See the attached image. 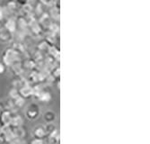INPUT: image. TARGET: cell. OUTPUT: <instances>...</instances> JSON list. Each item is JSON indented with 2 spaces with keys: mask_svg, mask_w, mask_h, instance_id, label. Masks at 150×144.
Wrapping results in <instances>:
<instances>
[{
  "mask_svg": "<svg viewBox=\"0 0 150 144\" xmlns=\"http://www.w3.org/2000/svg\"><path fill=\"white\" fill-rule=\"evenodd\" d=\"M33 144H42V140H35L33 141Z\"/></svg>",
  "mask_w": 150,
  "mask_h": 144,
  "instance_id": "6da1fadb",
  "label": "cell"
}]
</instances>
